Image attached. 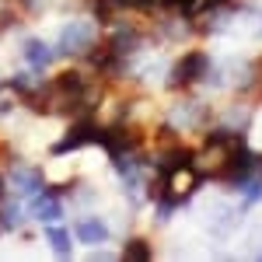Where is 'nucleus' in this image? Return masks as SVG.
<instances>
[{"label":"nucleus","instance_id":"nucleus-1","mask_svg":"<svg viewBox=\"0 0 262 262\" xmlns=\"http://www.w3.org/2000/svg\"><path fill=\"white\" fill-rule=\"evenodd\" d=\"M245 140V133H231V129H210L206 137H203V147L196 150V171H200L203 179H227V171H231V164H234V150H238V143Z\"/></svg>","mask_w":262,"mask_h":262},{"label":"nucleus","instance_id":"nucleus-2","mask_svg":"<svg viewBox=\"0 0 262 262\" xmlns=\"http://www.w3.org/2000/svg\"><path fill=\"white\" fill-rule=\"evenodd\" d=\"M98 18H70L56 35V56H84L98 42Z\"/></svg>","mask_w":262,"mask_h":262},{"label":"nucleus","instance_id":"nucleus-3","mask_svg":"<svg viewBox=\"0 0 262 262\" xmlns=\"http://www.w3.org/2000/svg\"><path fill=\"white\" fill-rule=\"evenodd\" d=\"M210 67H213V60H210L206 49H189V53H182L179 60L168 67V88L171 91H185L192 84H203Z\"/></svg>","mask_w":262,"mask_h":262},{"label":"nucleus","instance_id":"nucleus-4","mask_svg":"<svg viewBox=\"0 0 262 262\" xmlns=\"http://www.w3.org/2000/svg\"><path fill=\"white\" fill-rule=\"evenodd\" d=\"M164 122L175 129V133H192V129H206V122H210V108L203 105V101H192V98H179L171 108H168V116Z\"/></svg>","mask_w":262,"mask_h":262},{"label":"nucleus","instance_id":"nucleus-5","mask_svg":"<svg viewBox=\"0 0 262 262\" xmlns=\"http://www.w3.org/2000/svg\"><path fill=\"white\" fill-rule=\"evenodd\" d=\"M4 175H7V189H14V196L21 200H32L35 192H42L49 182H46V171H42L39 164H21V161H11L4 168Z\"/></svg>","mask_w":262,"mask_h":262},{"label":"nucleus","instance_id":"nucleus-6","mask_svg":"<svg viewBox=\"0 0 262 262\" xmlns=\"http://www.w3.org/2000/svg\"><path fill=\"white\" fill-rule=\"evenodd\" d=\"M28 213H32V221H39V224H60L63 221V192H56L53 185H46L42 192L32 196Z\"/></svg>","mask_w":262,"mask_h":262},{"label":"nucleus","instance_id":"nucleus-7","mask_svg":"<svg viewBox=\"0 0 262 262\" xmlns=\"http://www.w3.org/2000/svg\"><path fill=\"white\" fill-rule=\"evenodd\" d=\"M234 227H238V210H234L231 203H213V206L206 210V231H210L213 238H227Z\"/></svg>","mask_w":262,"mask_h":262},{"label":"nucleus","instance_id":"nucleus-8","mask_svg":"<svg viewBox=\"0 0 262 262\" xmlns=\"http://www.w3.org/2000/svg\"><path fill=\"white\" fill-rule=\"evenodd\" d=\"M21 60L28 63L32 70H39V74H42L49 63L56 60V49H53L49 42H42V39H35V35H32V39L21 42Z\"/></svg>","mask_w":262,"mask_h":262},{"label":"nucleus","instance_id":"nucleus-9","mask_svg":"<svg viewBox=\"0 0 262 262\" xmlns=\"http://www.w3.org/2000/svg\"><path fill=\"white\" fill-rule=\"evenodd\" d=\"M74 238L81 245H105L108 242V224L101 221V217H81L77 221V227H74Z\"/></svg>","mask_w":262,"mask_h":262},{"label":"nucleus","instance_id":"nucleus-10","mask_svg":"<svg viewBox=\"0 0 262 262\" xmlns=\"http://www.w3.org/2000/svg\"><path fill=\"white\" fill-rule=\"evenodd\" d=\"M25 224V206H21V196H4L0 200V231H21Z\"/></svg>","mask_w":262,"mask_h":262},{"label":"nucleus","instance_id":"nucleus-11","mask_svg":"<svg viewBox=\"0 0 262 262\" xmlns=\"http://www.w3.org/2000/svg\"><path fill=\"white\" fill-rule=\"evenodd\" d=\"M70 242H74V234H70L63 224H46V245L53 248V255L70 259Z\"/></svg>","mask_w":262,"mask_h":262},{"label":"nucleus","instance_id":"nucleus-12","mask_svg":"<svg viewBox=\"0 0 262 262\" xmlns=\"http://www.w3.org/2000/svg\"><path fill=\"white\" fill-rule=\"evenodd\" d=\"M248 122H252V108L248 105H231V108H224V116H221V126L231 129V133H245Z\"/></svg>","mask_w":262,"mask_h":262},{"label":"nucleus","instance_id":"nucleus-13","mask_svg":"<svg viewBox=\"0 0 262 262\" xmlns=\"http://www.w3.org/2000/svg\"><path fill=\"white\" fill-rule=\"evenodd\" d=\"M119 255H122L126 262H150L154 248H150V242H147V238H129V242L122 245Z\"/></svg>","mask_w":262,"mask_h":262},{"label":"nucleus","instance_id":"nucleus-14","mask_svg":"<svg viewBox=\"0 0 262 262\" xmlns=\"http://www.w3.org/2000/svg\"><path fill=\"white\" fill-rule=\"evenodd\" d=\"M11 7L25 18H35V14H46L53 7V0H11Z\"/></svg>","mask_w":262,"mask_h":262},{"label":"nucleus","instance_id":"nucleus-15","mask_svg":"<svg viewBox=\"0 0 262 262\" xmlns=\"http://www.w3.org/2000/svg\"><path fill=\"white\" fill-rule=\"evenodd\" d=\"M129 7L140 11V14L158 18V14H164V11H171V0H129Z\"/></svg>","mask_w":262,"mask_h":262},{"label":"nucleus","instance_id":"nucleus-16","mask_svg":"<svg viewBox=\"0 0 262 262\" xmlns=\"http://www.w3.org/2000/svg\"><path fill=\"white\" fill-rule=\"evenodd\" d=\"M252 32H255V39H262V4L252 7Z\"/></svg>","mask_w":262,"mask_h":262},{"label":"nucleus","instance_id":"nucleus-17","mask_svg":"<svg viewBox=\"0 0 262 262\" xmlns=\"http://www.w3.org/2000/svg\"><path fill=\"white\" fill-rule=\"evenodd\" d=\"M259 259H262V252H259Z\"/></svg>","mask_w":262,"mask_h":262},{"label":"nucleus","instance_id":"nucleus-18","mask_svg":"<svg viewBox=\"0 0 262 262\" xmlns=\"http://www.w3.org/2000/svg\"><path fill=\"white\" fill-rule=\"evenodd\" d=\"M259 84H262V77H259Z\"/></svg>","mask_w":262,"mask_h":262}]
</instances>
